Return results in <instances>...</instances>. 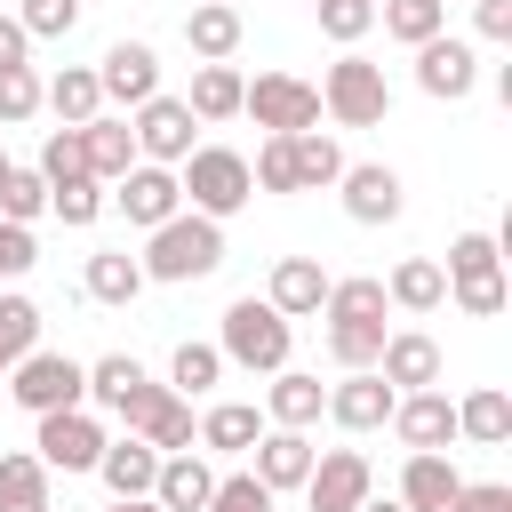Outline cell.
I'll return each mask as SVG.
<instances>
[{
    "label": "cell",
    "mask_w": 512,
    "mask_h": 512,
    "mask_svg": "<svg viewBox=\"0 0 512 512\" xmlns=\"http://www.w3.org/2000/svg\"><path fill=\"white\" fill-rule=\"evenodd\" d=\"M264 192H296V168H288V136H264V152H256V168H248Z\"/></svg>",
    "instance_id": "obj_47"
},
{
    "label": "cell",
    "mask_w": 512,
    "mask_h": 512,
    "mask_svg": "<svg viewBox=\"0 0 512 512\" xmlns=\"http://www.w3.org/2000/svg\"><path fill=\"white\" fill-rule=\"evenodd\" d=\"M40 208H48V176H40V168H8V184H0V216H8V224H32Z\"/></svg>",
    "instance_id": "obj_40"
},
{
    "label": "cell",
    "mask_w": 512,
    "mask_h": 512,
    "mask_svg": "<svg viewBox=\"0 0 512 512\" xmlns=\"http://www.w3.org/2000/svg\"><path fill=\"white\" fill-rule=\"evenodd\" d=\"M344 216L352 224H392L400 208H408V192H400V176L384 168V160H344Z\"/></svg>",
    "instance_id": "obj_16"
},
{
    "label": "cell",
    "mask_w": 512,
    "mask_h": 512,
    "mask_svg": "<svg viewBox=\"0 0 512 512\" xmlns=\"http://www.w3.org/2000/svg\"><path fill=\"white\" fill-rule=\"evenodd\" d=\"M216 376H224V352H216V344H176V360H168V392L192 400V392H208Z\"/></svg>",
    "instance_id": "obj_38"
},
{
    "label": "cell",
    "mask_w": 512,
    "mask_h": 512,
    "mask_svg": "<svg viewBox=\"0 0 512 512\" xmlns=\"http://www.w3.org/2000/svg\"><path fill=\"white\" fill-rule=\"evenodd\" d=\"M192 432H200V424H192V400L176 392V400H168V408H160V416H152V424H144L136 440H152L160 456H176V448H192Z\"/></svg>",
    "instance_id": "obj_42"
},
{
    "label": "cell",
    "mask_w": 512,
    "mask_h": 512,
    "mask_svg": "<svg viewBox=\"0 0 512 512\" xmlns=\"http://www.w3.org/2000/svg\"><path fill=\"white\" fill-rule=\"evenodd\" d=\"M32 264H40L32 224H8V216H0V280H16V272H32Z\"/></svg>",
    "instance_id": "obj_48"
},
{
    "label": "cell",
    "mask_w": 512,
    "mask_h": 512,
    "mask_svg": "<svg viewBox=\"0 0 512 512\" xmlns=\"http://www.w3.org/2000/svg\"><path fill=\"white\" fill-rule=\"evenodd\" d=\"M40 344V304L32 296H0V368H16Z\"/></svg>",
    "instance_id": "obj_37"
},
{
    "label": "cell",
    "mask_w": 512,
    "mask_h": 512,
    "mask_svg": "<svg viewBox=\"0 0 512 512\" xmlns=\"http://www.w3.org/2000/svg\"><path fill=\"white\" fill-rule=\"evenodd\" d=\"M376 376H384L392 392H424V384H440V344H432V336H416V328H400V336H384Z\"/></svg>",
    "instance_id": "obj_21"
},
{
    "label": "cell",
    "mask_w": 512,
    "mask_h": 512,
    "mask_svg": "<svg viewBox=\"0 0 512 512\" xmlns=\"http://www.w3.org/2000/svg\"><path fill=\"white\" fill-rule=\"evenodd\" d=\"M472 80H480V56H472V40H448V32H432V40L416 48V88H424V96H440V104H464V96H472Z\"/></svg>",
    "instance_id": "obj_11"
},
{
    "label": "cell",
    "mask_w": 512,
    "mask_h": 512,
    "mask_svg": "<svg viewBox=\"0 0 512 512\" xmlns=\"http://www.w3.org/2000/svg\"><path fill=\"white\" fill-rule=\"evenodd\" d=\"M368 24H376V0H320V32H328V40H344V48H352Z\"/></svg>",
    "instance_id": "obj_46"
},
{
    "label": "cell",
    "mask_w": 512,
    "mask_h": 512,
    "mask_svg": "<svg viewBox=\"0 0 512 512\" xmlns=\"http://www.w3.org/2000/svg\"><path fill=\"white\" fill-rule=\"evenodd\" d=\"M472 24L480 40H512V0H472Z\"/></svg>",
    "instance_id": "obj_50"
},
{
    "label": "cell",
    "mask_w": 512,
    "mask_h": 512,
    "mask_svg": "<svg viewBox=\"0 0 512 512\" xmlns=\"http://www.w3.org/2000/svg\"><path fill=\"white\" fill-rule=\"evenodd\" d=\"M456 512H512V488L504 480H464L456 488Z\"/></svg>",
    "instance_id": "obj_49"
},
{
    "label": "cell",
    "mask_w": 512,
    "mask_h": 512,
    "mask_svg": "<svg viewBox=\"0 0 512 512\" xmlns=\"http://www.w3.org/2000/svg\"><path fill=\"white\" fill-rule=\"evenodd\" d=\"M136 384H144V360H136V352H104V360L88 368V400H96V408H120Z\"/></svg>",
    "instance_id": "obj_36"
},
{
    "label": "cell",
    "mask_w": 512,
    "mask_h": 512,
    "mask_svg": "<svg viewBox=\"0 0 512 512\" xmlns=\"http://www.w3.org/2000/svg\"><path fill=\"white\" fill-rule=\"evenodd\" d=\"M88 296H96V304H136V296H144V264H136L128 248H96V256H88Z\"/></svg>",
    "instance_id": "obj_33"
},
{
    "label": "cell",
    "mask_w": 512,
    "mask_h": 512,
    "mask_svg": "<svg viewBox=\"0 0 512 512\" xmlns=\"http://www.w3.org/2000/svg\"><path fill=\"white\" fill-rule=\"evenodd\" d=\"M328 360L336 368H376V352H384V312H392V296H384V280H328Z\"/></svg>",
    "instance_id": "obj_1"
},
{
    "label": "cell",
    "mask_w": 512,
    "mask_h": 512,
    "mask_svg": "<svg viewBox=\"0 0 512 512\" xmlns=\"http://www.w3.org/2000/svg\"><path fill=\"white\" fill-rule=\"evenodd\" d=\"M40 176H48V184L88 176V136H80V128H48V144H40Z\"/></svg>",
    "instance_id": "obj_39"
},
{
    "label": "cell",
    "mask_w": 512,
    "mask_h": 512,
    "mask_svg": "<svg viewBox=\"0 0 512 512\" xmlns=\"http://www.w3.org/2000/svg\"><path fill=\"white\" fill-rule=\"evenodd\" d=\"M136 264H144V280H208L224 264V224L200 216V208H176L168 224H152Z\"/></svg>",
    "instance_id": "obj_2"
},
{
    "label": "cell",
    "mask_w": 512,
    "mask_h": 512,
    "mask_svg": "<svg viewBox=\"0 0 512 512\" xmlns=\"http://www.w3.org/2000/svg\"><path fill=\"white\" fill-rule=\"evenodd\" d=\"M16 24H24L32 40H64V32L80 24V0H24V8H16Z\"/></svg>",
    "instance_id": "obj_45"
},
{
    "label": "cell",
    "mask_w": 512,
    "mask_h": 512,
    "mask_svg": "<svg viewBox=\"0 0 512 512\" xmlns=\"http://www.w3.org/2000/svg\"><path fill=\"white\" fill-rule=\"evenodd\" d=\"M376 16H384V32L408 40V48H424L432 32H448V0H384Z\"/></svg>",
    "instance_id": "obj_35"
},
{
    "label": "cell",
    "mask_w": 512,
    "mask_h": 512,
    "mask_svg": "<svg viewBox=\"0 0 512 512\" xmlns=\"http://www.w3.org/2000/svg\"><path fill=\"white\" fill-rule=\"evenodd\" d=\"M368 488H376L368 456H360V448H328V456H312V472H304V512H360Z\"/></svg>",
    "instance_id": "obj_10"
},
{
    "label": "cell",
    "mask_w": 512,
    "mask_h": 512,
    "mask_svg": "<svg viewBox=\"0 0 512 512\" xmlns=\"http://www.w3.org/2000/svg\"><path fill=\"white\" fill-rule=\"evenodd\" d=\"M80 136H88V176H96V184H112V176L136 168V128H128V120H104V112H96V120H80Z\"/></svg>",
    "instance_id": "obj_27"
},
{
    "label": "cell",
    "mask_w": 512,
    "mask_h": 512,
    "mask_svg": "<svg viewBox=\"0 0 512 512\" xmlns=\"http://www.w3.org/2000/svg\"><path fill=\"white\" fill-rule=\"evenodd\" d=\"M40 104L64 120V128H80V120H96L104 112V88H96V64H64L56 80H40Z\"/></svg>",
    "instance_id": "obj_26"
},
{
    "label": "cell",
    "mask_w": 512,
    "mask_h": 512,
    "mask_svg": "<svg viewBox=\"0 0 512 512\" xmlns=\"http://www.w3.org/2000/svg\"><path fill=\"white\" fill-rule=\"evenodd\" d=\"M392 400H400V392H392L376 368H344V384H328V408H320V416H336L344 432H384V424H392Z\"/></svg>",
    "instance_id": "obj_14"
},
{
    "label": "cell",
    "mask_w": 512,
    "mask_h": 512,
    "mask_svg": "<svg viewBox=\"0 0 512 512\" xmlns=\"http://www.w3.org/2000/svg\"><path fill=\"white\" fill-rule=\"evenodd\" d=\"M456 488H464V472L440 448H408V472H400V504L408 512H456Z\"/></svg>",
    "instance_id": "obj_19"
},
{
    "label": "cell",
    "mask_w": 512,
    "mask_h": 512,
    "mask_svg": "<svg viewBox=\"0 0 512 512\" xmlns=\"http://www.w3.org/2000/svg\"><path fill=\"white\" fill-rule=\"evenodd\" d=\"M320 408H328V384H320V376H296V368H272V392H264V416H272V424H288V432H304V424H320Z\"/></svg>",
    "instance_id": "obj_24"
},
{
    "label": "cell",
    "mask_w": 512,
    "mask_h": 512,
    "mask_svg": "<svg viewBox=\"0 0 512 512\" xmlns=\"http://www.w3.org/2000/svg\"><path fill=\"white\" fill-rule=\"evenodd\" d=\"M8 168H16V160H8V152H0V184H8Z\"/></svg>",
    "instance_id": "obj_54"
},
{
    "label": "cell",
    "mask_w": 512,
    "mask_h": 512,
    "mask_svg": "<svg viewBox=\"0 0 512 512\" xmlns=\"http://www.w3.org/2000/svg\"><path fill=\"white\" fill-rule=\"evenodd\" d=\"M24 56H32V32L16 16H0V64H24Z\"/></svg>",
    "instance_id": "obj_51"
},
{
    "label": "cell",
    "mask_w": 512,
    "mask_h": 512,
    "mask_svg": "<svg viewBox=\"0 0 512 512\" xmlns=\"http://www.w3.org/2000/svg\"><path fill=\"white\" fill-rule=\"evenodd\" d=\"M184 40H192L200 64H232V48H240V8H232V0H192Z\"/></svg>",
    "instance_id": "obj_23"
},
{
    "label": "cell",
    "mask_w": 512,
    "mask_h": 512,
    "mask_svg": "<svg viewBox=\"0 0 512 512\" xmlns=\"http://www.w3.org/2000/svg\"><path fill=\"white\" fill-rule=\"evenodd\" d=\"M384 296H392L400 312H440V304H448V272H440L432 256H408V264H392Z\"/></svg>",
    "instance_id": "obj_29"
},
{
    "label": "cell",
    "mask_w": 512,
    "mask_h": 512,
    "mask_svg": "<svg viewBox=\"0 0 512 512\" xmlns=\"http://www.w3.org/2000/svg\"><path fill=\"white\" fill-rule=\"evenodd\" d=\"M440 272H448L456 312H472V320H496V312H504V256H496V240H488V232H456Z\"/></svg>",
    "instance_id": "obj_5"
},
{
    "label": "cell",
    "mask_w": 512,
    "mask_h": 512,
    "mask_svg": "<svg viewBox=\"0 0 512 512\" xmlns=\"http://www.w3.org/2000/svg\"><path fill=\"white\" fill-rule=\"evenodd\" d=\"M32 456H40L48 472H96V456H104V424H96L88 408H48L40 432H32Z\"/></svg>",
    "instance_id": "obj_9"
},
{
    "label": "cell",
    "mask_w": 512,
    "mask_h": 512,
    "mask_svg": "<svg viewBox=\"0 0 512 512\" xmlns=\"http://www.w3.org/2000/svg\"><path fill=\"white\" fill-rule=\"evenodd\" d=\"M192 128H200V120H192L184 96H144V104H136V152L160 160V168H176V160L192 152Z\"/></svg>",
    "instance_id": "obj_12"
},
{
    "label": "cell",
    "mask_w": 512,
    "mask_h": 512,
    "mask_svg": "<svg viewBox=\"0 0 512 512\" xmlns=\"http://www.w3.org/2000/svg\"><path fill=\"white\" fill-rule=\"evenodd\" d=\"M112 184H120V192H112V200H120V216H128V224H144V232H152V224H168V216L184 208V184H176V168H160V160H136V168H128V176H112Z\"/></svg>",
    "instance_id": "obj_13"
},
{
    "label": "cell",
    "mask_w": 512,
    "mask_h": 512,
    "mask_svg": "<svg viewBox=\"0 0 512 512\" xmlns=\"http://www.w3.org/2000/svg\"><path fill=\"white\" fill-rule=\"evenodd\" d=\"M40 112V72L32 64H0V120L16 128V120H32Z\"/></svg>",
    "instance_id": "obj_43"
},
{
    "label": "cell",
    "mask_w": 512,
    "mask_h": 512,
    "mask_svg": "<svg viewBox=\"0 0 512 512\" xmlns=\"http://www.w3.org/2000/svg\"><path fill=\"white\" fill-rule=\"evenodd\" d=\"M288 168H296V192H320V184L344 176V152H336V136L296 128V136H288Z\"/></svg>",
    "instance_id": "obj_32"
},
{
    "label": "cell",
    "mask_w": 512,
    "mask_h": 512,
    "mask_svg": "<svg viewBox=\"0 0 512 512\" xmlns=\"http://www.w3.org/2000/svg\"><path fill=\"white\" fill-rule=\"evenodd\" d=\"M360 512H408V504H400V496H392V504H376V496H368V504H360Z\"/></svg>",
    "instance_id": "obj_53"
},
{
    "label": "cell",
    "mask_w": 512,
    "mask_h": 512,
    "mask_svg": "<svg viewBox=\"0 0 512 512\" xmlns=\"http://www.w3.org/2000/svg\"><path fill=\"white\" fill-rule=\"evenodd\" d=\"M112 512H160L152 496H112Z\"/></svg>",
    "instance_id": "obj_52"
},
{
    "label": "cell",
    "mask_w": 512,
    "mask_h": 512,
    "mask_svg": "<svg viewBox=\"0 0 512 512\" xmlns=\"http://www.w3.org/2000/svg\"><path fill=\"white\" fill-rule=\"evenodd\" d=\"M264 304H272L280 320H304V312H320V304H328V272H320V256H280V264H272V288H264Z\"/></svg>",
    "instance_id": "obj_20"
},
{
    "label": "cell",
    "mask_w": 512,
    "mask_h": 512,
    "mask_svg": "<svg viewBox=\"0 0 512 512\" xmlns=\"http://www.w3.org/2000/svg\"><path fill=\"white\" fill-rule=\"evenodd\" d=\"M0 512H48V464L32 448L0 456Z\"/></svg>",
    "instance_id": "obj_31"
},
{
    "label": "cell",
    "mask_w": 512,
    "mask_h": 512,
    "mask_svg": "<svg viewBox=\"0 0 512 512\" xmlns=\"http://www.w3.org/2000/svg\"><path fill=\"white\" fill-rule=\"evenodd\" d=\"M288 320L264 304V296H240V304H224V336H216V352L232 360V368H248V376H272V368H288Z\"/></svg>",
    "instance_id": "obj_4"
},
{
    "label": "cell",
    "mask_w": 512,
    "mask_h": 512,
    "mask_svg": "<svg viewBox=\"0 0 512 512\" xmlns=\"http://www.w3.org/2000/svg\"><path fill=\"white\" fill-rule=\"evenodd\" d=\"M176 184H184V200L200 208V216H232V208H248L256 200V176H248V160L240 152H224V144H192L184 160H176Z\"/></svg>",
    "instance_id": "obj_3"
},
{
    "label": "cell",
    "mask_w": 512,
    "mask_h": 512,
    "mask_svg": "<svg viewBox=\"0 0 512 512\" xmlns=\"http://www.w3.org/2000/svg\"><path fill=\"white\" fill-rule=\"evenodd\" d=\"M240 88H248V80H240L232 64H200L184 104H192V120H232V112H240Z\"/></svg>",
    "instance_id": "obj_34"
},
{
    "label": "cell",
    "mask_w": 512,
    "mask_h": 512,
    "mask_svg": "<svg viewBox=\"0 0 512 512\" xmlns=\"http://www.w3.org/2000/svg\"><path fill=\"white\" fill-rule=\"evenodd\" d=\"M256 432H264V416H256L248 400H216V408L200 416V432H192V440H200V448H216V456H248V448H256Z\"/></svg>",
    "instance_id": "obj_28"
},
{
    "label": "cell",
    "mask_w": 512,
    "mask_h": 512,
    "mask_svg": "<svg viewBox=\"0 0 512 512\" xmlns=\"http://www.w3.org/2000/svg\"><path fill=\"white\" fill-rule=\"evenodd\" d=\"M8 376H16V384H8L16 408H32V416H48V408H80V400H88V368H80L72 352H40V344H32Z\"/></svg>",
    "instance_id": "obj_8"
},
{
    "label": "cell",
    "mask_w": 512,
    "mask_h": 512,
    "mask_svg": "<svg viewBox=\"0 0 512 512\" xmlns=\"http://www.w3.org/2000/svg\"><path fill=\"white\" fill-rule=\"evenodd\" d=\"M208 488H216V472H208L192 448L160 456V472H152V504H160V512H200V504H208Z\"/></svg>",
    "instance_id": "obj_22"
},
{
    "label": "cell",
    "mask_w": 512,
    "mask_h": 512,
    "mask_svg": "<svg viewBox=\"0 0 512 512\" xmlns=\"http://www.w3.org/2000/svg\"><path fill=\"white\" fill-rule=\"evenodd\" d=\"M200 512H272V488L256 480V472H232V480H216L208 488V504Z\"/></svg>",
    "instance_id": "obj_44"
},
{
    "label": "cell",
    "mask_w": 512,
    "mask_h": 512,
    "mask_svg": "<svg viewBox=\"0 0 512 512\" xmlns=\"http://www.w3.org/2000/svg\"><path fill=\"white\" fill-rule=\"evenodd\" d=\"M392 432H400L408 448H448V440H456V400L432 392V384H424V392H400V400H392Z\"/></svg>",
    "instance_id": "obj_17"
},
{
    "label": "cell",
    "mask_w": 512,
    "mask_h": 512,
    "mask_svg": "<svg viewBox=\"0 0 512 512\" xmlns=\"http://www.w3.org/2000/svg\"><path fill=\"white\" fill-rule=\"evenodd\" d=\"M96 88H104V104H144V96H160V56L144 48V40H112L104 48V64H96Z\"/></svg>",
    "instance_id": "obj_15"
},
{
    "label": "cell",
    "mask_w": 512,
    "mask_h": 512,
    "mask_svg": "<svg viewBox=\"0 0 512 512\" xmlns=\"http://www.w3.org/2000/svg\"><path fill=\"white\" fill-rule=\"evenodd\" d=\"M240 112L256 128H272V136H296V128H320V88L296 80V72H256L240 88Z\"/></svg>",
    "instance_id": "obj_7"
},
{
    "label": "cell",
    "mask_w": 512,
    "mask_h": 512,
    "mask_svg": "<svg viewBox=\"0 0 512 512\" xmlns=\"http://www.w3.org/2000/svg\"><path fill=\"white\" fill-rule=\"evenodd\" d=\"M248 456H256V480L280 496V488H304V472H312V456H320V448H312L304 432H288V424H264Z\"/></svg>",
    "instance_id": "obj_18"
},
{
    "label": "cell",
    "mask_w": 512,
    "mask_h": 512,
    "mask_svg": "<svg viewBox=\"0 0 512 512\" xmlns=\"http://www.w3.org/2000/svg\"><path fill=\"white\" fill-rule=\"evenodd\" d=\"M456 440H480V448H504L512 440V400L496 384H480L472 400H456Z\"/></svg>",
    "instance_id": "obj_30"
},
{
    "label": "cell",
    "mask_w": 512,
    "mask_h": 512,
    "mask_svg": "<svg viewBox=\"0 0 512 512\" xmlns=\"http://www.w3.org/2000/svg\"><path fill=\"white\" fill-rule=\"evenodd\" d=\"M320 112L336 120V128H376L384 112H392V88H384V64H368V56H336L328 64V80H320Z\"/></svg>",
    "instance_id": "obj_6"
},
{
    "label": "cell",
    "mask_w": 512,
    "mask_h": 512,
    "mask_svg": "<svg viewBox=\"0 0 512 512\" xmlns=\"http://www.w3.org/2000/svg\"><path fill=\"white\" fill-rule=\"evenodd\" d=\"M48 208H56L64 224H96V216H104V184H96V176H72V184H48Z\"/></svg>",
    "instance_id": "obj_41"
},
{
    "label": "cell",
    "mask_w": 512,
    "mask_h": 512,
    "mask_svg": "<svg viewBox=\"0 0 512 512\" xmlns=\"http://www.w3.org/2000/svg\"><path fill=\"white\" fill-rule=\"evenodd\" d=\"M96 472H104V488L112 496H152V472H160V448L152 440H104V456H96Z\"/></svg>",
    "instance_id": "obj_25"
}]
</instances>
